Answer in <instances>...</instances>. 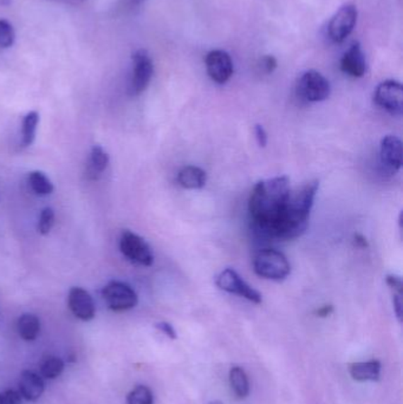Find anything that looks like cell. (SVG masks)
Listing matches in <instances>:
<instances>
[{
	"label": "cell",
	"instance_id": "6da1fadb",
	"mask_svg": "<svg viewBox=\"0 0 403 404\" xmlns=\"http://www.w3.org/2000/svg\"><path fill=\"white\" fill-rule=\"evenodd\" d=\"M291 191L288 177L260 181L253 188L249 200V212L257 233L272 238L274 227L284 212Z\"/></svg>",
	"mask_w": 403,
	"mask_h": 404
},
{
	"label": "cell",
	"instance_id": "7a4b0ae2",
	"mask_svg": "<svg viewBox=\"0 0 403 404\" xmlns=\"http://www.w3.org/2000/svg\"><path fill=\"white\" fill-rule=\"evenodd\" d=\"M318 187L320 182L315 180L295 191L291 189L284 212L274 227L272 239L292 240L305 233Z\"/></svg>",
	"mask_w": 403,
	"mask_h": 404
},
{
	"label": "cell",
	"instance_id": "3957f363",
	"mask_svg": "<svg viewBox=\"0 0 403 404\" xmlns=\"http://www.w3.org/2000/svg\"><path fill=\"white\" fill-rule=\"evenodd\" d=\"M253 270L260 278L281 282L288 278L291 272V265L284 253L277 249H265L257 253L253 259Z\"/></svg>",
	"mask_w": 403,
	"mask_h": 404
},
{
	"label": "cell",
	"instance_id": "277c9868",
	"mask_svg": "<svg viewBox=\"0 0 403 404\" xmlns=\"http://www.w3.org/2000/svg\"><path fill=\"white\" fill-rule=\"evenodd\" d=\"M332 85L322 73L316 70H309L302 73L296 84V94L300 100L310 103L323 102L329 98Z\"/></svg>",
	"mask_w": 403,
	"mask_h": 404
},
{
	"label": "cell",
	"instance_id": "5b68a950",
	"mask_svg": "<svg viewBox=\"0 0 403 404\" xmlns=\"http://www.w3.org/2000/svg\"><path fill=\"white\" fill-rule=\"evenodd\" d=\"M119 249L127 259L136 265L149 267L154 263V254L151 246L133 232H123L119 240Z\"/></svg>",
	"mask_w": 403,
	"mask_h": 404
},
{
	"label": "cell",
	"instance_id": "8992f818",
	"mask_svg": "<svg viewBox=\"0 0 403 404\" xmlns=\"http://www.w3.org/2000/svg\"><path fill=\"white\" fill-rule=\"evenodd\" d=\"M102 297L109 309L115 312L132 310L139 303L136 292L128 284L110 282L102 290Z\"/></svg>",
	"mask_w": 403,
	"mask_h": 404
},
{
	"label": "cell",
	"instance_id": "52a82bcc",
	"mask_svg": "<svg viewBox=\"0 0 403 404\" xmlns=\"http://www.w3.org/2000/svg\"><path fill=\"white\" fill-rule=\"evenodd\" d=\"M133 73L130 80L129 93L132 96L142 94L151 83L154 75V64L147 50L140 49L133 54Z\"/></svg>",
	"mask_w": 403,
	"mask_h": 404
},
{
	"label": "cell",
	"instance_id": "ba28073f",
	"mask_svg": "<svg viewBox=\"0 0 403 404\" xmlns=\"http://www.w3.org/2000/svg\"><path fill=\"white\" fill-rule=\"evenodd\" d=\"M374 101L380 108L392 116L403 112V88L397 81L389 80L378 84L374 93Z\"/></svg>",
	"mask_w": 403,
	"mask_h": 404
},
{
	"label": "cell",
	"instance_id": "9c48e42d",
	"mask_svg": "<svg viewBox=\"0 0 403 404\" xmlns=\"http://www.w3.org/2000/svg\"><path fill=\"white\" fill-rule=\"evenodd\" d=\"M216 284L220 290L225 292L237 295L255 304L262 303V295L257 290L253 289L247 283L238 275L233 268H226L216 277Z\"/></svg>",
	"mask_w": 403,
	"mask_h": 404
},
{
	"label": "cell",
	"instance_id": "30bf717a",
	"mask_svg": "<svg viewBox=\"0 0 403 404\" xmlns=\"http://www.w3.org/2000/svg\"><path fill=\"white\" fill-rule=\"evenodd\" d=\"M357 16L358 12L355 5L346 4L339 8L329 22V38L335 43L344 42L356 26Z\"/></svg>",
	"mask_w": 403,
	"mask_h": 404
},
{
	"label": "cell",
	"instance_id": "8fae6325",
	"mask_svg": "<svg viewBox=\"0 0 403 404\" xmlns=\"http://www.w3.org/2000/svg\"><path fill=\"white\" fill-rule=\"evenodd\" d=\"M205 63L209 76L216 83H227L233 75V61L226 51H211L206 56Z\"/></svg>",
	"mask_w": 403,
	"mask_h": 404
},
{
	"label": "cell",
	"instance_id": "7c38bea8",
	"mask_svg": "<svg viewBox=\"0 0 403 404\" xmlns=\"http://www.w3.org/2000/svg\"><path fill=\"white\" fill-rule=\"evenodd\" d=\"M402 142L395 135H387L380 145L382 166L390 174H395L402 167Z\"/></svg>",
	"mask_w": 403,
	"mask_h": 404
},
{
	"label": "cell",
	"instance_id": "4fadbf2b",
	"mask_svg": "<svg viewBox=\"0 0 403 404\" xmlns=\"http://www.w3.org/2000/svg\"><path fill=\"white\" fill-rule=\"evenodd\" d=\"M69 309L72 314L81 321H89L94 319L96 307L90 293L82 287H72L68 297Z\"/></svg>",
	"mask_w": 403,
	"mask_h": 404
},
{
	"label": "cell",
	"instance_id": "5bb4252c",
	"mask_svg": "<svg viewBox=\"0 0 403 404\" xmlns=\"http://www.w3.org/2000/svg\"><path fill=\"white\" fill-rule=\"evenodd\" d=\"M341 70L348 76L361 78L367 73V61L360 43L356 42L343 54Z\"/></svg>",
	"mask_w": 403,
	"mask_h": 404
},
{
	"label": "cell",
	"instance_id": "9a60e30c",
	"mask_svg": "<svg viewBox=\"0 0 403 404\" xmlns=\"http://www.w3.org/2000/svg\"><path fill=\"white\" fill-rule=\"evenodd\" d=\"M18 386L19 393L22 395L23 398L30 402H36L40 400L45 390L43 377L30 370L22 372Z\"/></svg>",
	"mask_w": 403,
	"mask_h": 404
},
{
	"label": "cell",
	"instance_id": "2e32d148",
	"mask_svg": "<svg viewBox=\"0 0 403 404\" xmlns=\"http://www.w3.org/2000/svg\"><path fill=\"white\" fill-rule=\"evenodd\" d=\"M177 180L185 189H202L207 182V174L199 167L186 166L177 173Z\"/></svg>",
	"mask_w": 403,
	"mask_h": 404
},
{
	"label": "cell",
	"instance_id": "e0dca14e",
	"mask_svg": "<svg viewBox=\"0 0 403 404\" xmlns=\"http://www.w3.org/2000/svg\"><path fill=\"white\" fill-rule=\"evenodd\" d=\"M349 372L357 382H375L380 379L381 363L378 361L360 362L350 364Z\"/></svg>",
	"mask_w": 403,
	"mask_h": 404
},
{
	"label": "cell",
	"instance_id": "ac0fdd59",
	"mask_svg": "<svg viewBox=\"0 0 403 404\" xmlns=\"http://www.w3.org/2000/svg\"><path fill=\"white\" fill-rule=\"evenodd\" d=\"M108 153L101 145H94L91 149L90 159L88 162L87 175L91 180H98L103 172L108 168Z\"/></svg>",
	"mask_w": 403,
	"mask_h": 404
},
{
	"label": "cell",
	"instance_id": "d6986e66",
	"mask_svg": "<svg viewBox=\"0 0 403 404\" xmlns=\"http://www.w3.org/2000/svg\"><path fill=\"white\" fill-rule=\"evenodd\" d=\"M18 333L23 340L26 342H33L36 340L40 332V318L37 317L36 314H24L19 317L18 324Z\"/></svg>",
	"mask_w": 403,
	"mask_h": 404
},
{
	"label": "cell",
	"instance_id": "ffe728a7",
	"mask_svg": "<svg viewBox=\"0 0 403 404\" xmlns=\"http://www.w3.org/2000/svg\"><path fill=\"white\" fill-rule=\"evenodd\" d=\"M230 388L239 400L246 398L250 393V382L245 370L240 367H233L230 372Z\"/></svg>",
	"mask_w": 403,
	"mask_h": 404
},
{
	"label": "cell",
	"instance_id": "44dd1931",
	"mask_svg": "<svg viewBox=\"0 0 403 404\" xmlns=\"http://www.w3.org/2000/svg\"><path fill=\"white\" fill-rule=\"evenodd\" d=\"M38 123H40V114L35 110L28 112L23 119L22 145L24 147H29L35 141Z\"/></svg>",
	"mask_w": 403,
	"mask_h": 404
},
{
	"label": "cell",
	"instance_id": "7402d4cb",
	"mask_svg": "<svg viewBox=\"0 0 403 404\" xmlns=\"http://www.w3.org/2000/svg\"><path fill=\"white\" fill-rule=\"evenodd\" d=\"M29 184L31 189L40 196L51 194L54 189L50 179L40 170H35L29 174Z\"/></svg>",
	"mask_w": 403,
	"mask_h": 404
},
{
	"label": "cell",
	"instance_id": "603a6c76",
	"mask_svg": "<svg viewBox=\"0 0 403 404\" xmlns=\"http://www.w3.org/2000/svg\"><path fill=\"white\" fill-rule=\"evenodd\" d=\"M63 370H64V362L54 356L45 358L40 364V376L43 379H56L62 375Z\"/></svg>",
	"mask_w": 403,
	"mask_h": 404
},
{
	"label": "cell",
	"instance_id": "cb8c5ba5",
	"mask_svg": "<svg viewBox=\"0 0 403 404\" xmlns=\"http://www.w3.org/2000/svg\"><path fill=\"white\" fill-rule=\"evenodd\" d=\"M127 403L153 404L154 403V396H153V393H151V390L148 386H137L128 393Z\"/></svg>",
	"mask_w": 403,
	"mask_h": 404
},
{
	"label": "cell",
	"instance_id": "d4e9b609",
	"mask_svg": "<svg viewBox=\"0 0 403 404\" xmlns=\"http://www.w3.org/2000/svg\"><path fill=\"white\" fill-rule=\"evenodd\" d=\"M15 42L16 32L13 25L6 19H0V49H8Z\"/></svg>",
	"mask_w": 403,
	"mask_h": 404
},
{
	"label": "cell",
	"instance_id": "484cf974",
	"mask_svg": "<svg viewBox=\"0 0 403 404\" xmlns=\"http://www.w3.org/2000/svg\"><path fill=\"white\" fill-rule=\"evenodd\" d=\"M54 225V212L50 207L44 208L40 212V221H38V232L42 235H47L50 233Z\"/></svg>",
	"mask_w": 403,
	"mask_h": 404
},
{
	"label": "cell",
	"instance_id": "4316f807",
	"mask_svg": "<svg viewBox=\"0 0 403 404\" xmlns=\"http://www.w3.org/2000/svg\"><path fill=\"white\" fill-rule=\"evenodd\" d=\"M22 395L17 390H6L1 393L0 404H22Z\"/></svg>",
	"mask_w": 403,
	"mask_h": 404
},
{
	"label": "cell",
	"instance_id": "83f0119b",
	"mask_svg": "<svg viewBox=\"0 0 403 404\" xmlns=\"http://www.w3.org/2000/svg\"><path fill=\"white\" fill-rule=\"evenodd\" d=\"M387 285L390 287L394 293H402L403 284L402 279L399 278V275H388L385 278Z\"/></svg>",
	"mask_w": 403,
	"mask_h": 404
},
{
	"label": "cell",
	"instance_id": "f1b7e54d",
	"mask_svg": "<svg viewBox=\"0 0 403 404\" xmlns=\"http://www.w3.org/2000/svg\"><path fill=\"white\" fill-rule=\"evenodd\" d=\"M155 328H158V331H161L163 333H165V335H166L168 338H170V340H177V331L174 330L173 326H172L170 323H167V321H160V323H156V324H155Z\"/></svg>",
	"mask_w": 403,
	"mask_h": 404
},
{
	"label": "cell",
	"instance_id": "f546056e",
	"mask_svg": "<svg viewBox=\"0 0 403 404\" xmlns=\"http://www.w3.org/2000/svg\"><path fill=\"white\" fill-rule=\"evenodd\" d=\"M260 66L264 70V73H272L277 68V59L274 56H265L260 61Z\"/></svg>",
	"mask_w": 403,
	"mask_h": 404
},
{
	"label": "cell",
	"instance_id": "4dcf8cb0",
	"mask_svg": "<svg viewBox=\"0 0 403 404\" xmlns=\"http://www.w3.org/2000/svg\"><path fill=\"white\" fill-rule=\"evenodd\" d=\"M392 305H394L396 317H397L399 321H402V293H394V295H392Z\"/></svg>",
	"mask_w": 403,
	"mask_h": 404
},
{
	"label": "cell",
	"instance_id": "1f68e13d",
	"mask_svg": "<svg viewBox=\"0 0 403 404\" xmlns=\"http://www.w3.org/2000/svg\"><path fill=\"white\" fill-rule=\"evenodd\" d=\"M255 133H256L257 142H258L259 147H262V148L267 147V133L262 124H257V126H255Z\"/></svg>",
	"mask_w": 403,
	"mask_h": 404
},
{
	"label": "cell",
	"instance_id": "d6a6232c",
	"mask_svg": "<svg viewBox=\"0 0 403 404\" xmlns=\"http://www.w3.org/2000/svg\"><path fill=\"white\" fill-rule=\"evenodd\" d=\"M332 312H334V307H332V305H325V307L318 309V310L315 312V314H316L317 317L325 318L330 316Z\"/></svg>",
	"mask_w": 403,
	"mask_h": 404
},
{
	"label": "cell",
	"instance_id": "836d02e7",
	"mask_svg": "<svg viewBox=\"0 0 403 404\" xmlns=\"http://www.w3.org/2000/svg\"><path fill=\"white\" fill-rule=\"evenodd\" d=\"M355 244L360 249H367L368 246H369L368 245L367 239L364 238L362 234H355Z\"/></svg>",
	"mask_w": 403,
	"mask_h": 404
},
{
	"label": "cell",
	"instance_id": "e575fe53",
	"mask_svg": "<svg viewBox=\"0 0 403 404\" xmlns=\"http://www.w3.org/2000/svg\"><path fill=\"white\" fill-rule=\"evenodd\" d=\"M209 404H223V402H220V400H211Z\"/></svg>",
	"mask_w": 403,
	"mask_h": 404
},
{
	"label": "cell",
	"instance_id": "d590c367",
	"mask_svg": "<svg viewBox=\"0 0 403 404\" xmlns=\"http://www.w3.org/2000/svg\"><path fill=\"white\" fill-rule=\"evenodd\" d=\"M0 400H1V393H0Z\"/></svg>",
	"mask_w": 403,
	"mask_h": 404
}]
</instances>
